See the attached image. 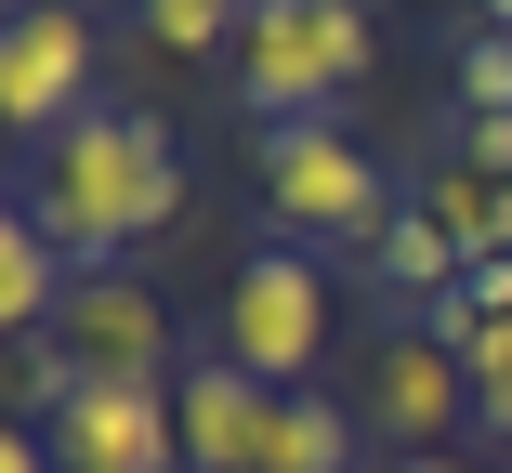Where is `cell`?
<instances>
[{
    "label": "cell",
    "instance_id": "10",
    "mask_svg": "<svg viewBox=\"0 0 512 473\" xmlns=\"http://www.w3.org/2000/svg\"><path fill=\"white\" fill-rule=\"evenodd\" d=\"M421 211L460 237V263H512V171H486V158L447 145V158L421 171Z\"/></svg>",
    "mask_w": 512,
    "mask_h": 473
},
{
    "label": "cell",
    "instance_id": "18",
    "mask_svg": "<svg viewBox=\"0 0 512 473\" xmlns=\"http://www.w3.org/2000/svg\"><path fill=\"white\" fill-rule=\"evenodd\" d=\"M486 27H499V40H512V0H486Z\"/></svg>",
    "mask_w": 512,
    "mask_h": 473
},
{
    "label": "cell",
    "instance_id": "1",
    "mask_svg": "<svg viewBox=\"0 0 512 473\" xmlns=\"http://www.w3.org/2000/svg\"><path fill=\"white\" fill-rule=\"evenodd\" d=\"M27 224L79 263V276H106L132 263L145 237L184 224V158L145 106H79L53 145H27Z\"/></svg>",
    "mask_w": 512,
    "mask_h": 473
},
{
    "label": "cell",
    "instance_id": "3",
    "mask_svg": "<svg viewBox=\"0 0 512 473\" xmlns=\"http://www.w3.org/2000/svg\"><path fill=\"white\" fill-rule=\"evenodd\" d=\"M263 198H276V224L316 250V237H394V184H381V158L355 145V132H329V119H263Z\"/></svg>",
    "mask_w": 512,
    "mask_h": 473
},
{
    "label": "cell",
    "instance_id": "5",
    "mask_svg": "<svg viewBox=\"0 0 512 473\" xmlns=\"http://www.w3.org/2000/svg\"><path fill=\"white\" fill-rule=\"evenodd\" d=\"M92 14L79 0H14V27H0V119H14L27 145H53L79 119V92H92Z\"/></svg>",
    "mask_w": 512,
    "mask_h": 473
},
{
    "label": "cell",
    "instance_id": "7",
    "mask_svg": "<svg viewBox=\"0 0 512 473\" xmlns=\"http://www.w3.org/2000/svg\"><path fill=\"white\" fill-rule=\"evenodd\" d=\"M368 421L394 434V460L447 447V434L473 421V355H460V329H381V355H368Z\"/></svg>",
    "mask_w": 512,
    "mask_h": 473
},
{
    "label": "cell",
    "instance_id": "2",
    "mask_svg": "<svg viewBox=\"0 0 512 473\" xmlns=\"http://www.w3.org/2000/svg\"><path fill=\"white\" fill-rule=\"evenodd\" d=\"M368 66H381L368 0H250V27H237V92H250L263 119H316V106H342Z\"/></svg>",
    "mask_w": 512,
    "mask_h": 473
},
{
    "label": "cell",
    "instance_id": "16",
    "mask_svg": "<svg viewBox=\"0 0 512 473\" xmlns=\"http://www.w3.org/2000/svg\"><path fill=\"white\" fill-rule=\"evenodd\" d=\"M0 473H66V460H53V434H0Z\"/></svg>",
    "mask_w": 512,
    "mask_h": 473
},
{
    "label": "cell",
    "instance_id": "17",
    "mask_svg": "<svg viewBox=\"0 0 512 473\" xmlns=\"http://www.w3.org/2000/svg\"><path fill=\"white\" fill-rule=\"evenodd\" d=\"M394 473H499V460H460V447H421V460H394Z\"/></svg>",
    "mask_w": 512,
    "mask_h": 473
},
{
    "label": "cell",
    "instance_id": "12",
    "mask_svg": "<svg viewBox=\"0 0 512 473\" xmlns=\"http://www.w3.org/2000/svg\"><path fill=\"white\" fill-rule=\"evenodd\" d=\"M368 263H381V290H434V303H460V276H473V263H460V237H447L421 198L394 211V237H381Z\"/></svg>",
    "mask_w": 512,
    "mask_h": 473
},
{
    "label": "cell",
    "instance_id": "13",
    "mask_svg": "<svg viewBox=\"0 0 512 473\" xmlns=\"http://www.w3.org/2000/svg\"><path fill=\"white\" fill-rule=\"evenodd\" d=\"M263 473H355V421H342V408H316V395H289V408H276Z\"/></svg>",
    "mask_w": 512,
    "mask_h": 473
},
{
    "label": "cell",
    "instance_id": "9",
    "mask_svg": "<svg viewBox=\"0 0 512 473\" xmlns=\"http://www.w3.org/2000/svg\"><path fill=\"white\" fill-rule=\"evenodd\" d=\"M184 473H263V447H276V382H250L237 355H211V368H184Z\"/></svg>",
    "mask_w": 512,
    "mask_h": 473
},
{
    "label": "cell",
    "instance_id": "14",
    "mask_svg": "<svg viewBox=\"0 0 512 473\" xmlns=\"http://www.w3.org/2000/svg\"><path fill=\"white\" fill-rule=\"evenodd\" d=\"M237 27H250V0H145V40H158L171 66H197V53H237Z\"/></svg>",
    "mask_w": 512,
    "mask_h": 473
},
{
    "label": "cell",
    "instance_id": "11",
    "mask_svg": "<svg viewBox=\"0 0 512 473\" xmlns=\"http://www.w3.org/2000/svg\"><path fill=\"white\" fill-rule=\"evenodd\" d=\"M66 290H79V263L14 211V224H0V329H14V342H40L53 316H66Z\"/></svg>",
    "mask_w": 512,
    "mask_h": 473
},
{
    "label": "cell",
    "instance_id": "6",
    "mask_svg": "<svg viewBox=\"0 0 512 473\" xmlns=\"http://www.w3.org/2000/svg\"><path fill=\"white\" fill-rule=\"evenodd\" d=\"M40 434H53L66 473H184V408H171V382H79Z\"/></svg>",
    "mask_w": 512,
    "mask_h": 473
},
{
    "label": "cell",
    "instance_id": "4",
    "mask_svg": "<svg viewBox=\"0 0 512 473\" xmlns=\"http://www.w3.org/2000/svg\"><path fill=\"white\" fill-rule=\"evenodd\" d=\"M224 355L250 382H276V395H302V368L329 355V276H316L302 237H276V250H250L224 276Z\"/></svg>",
    "mask_w": 512,
    "mask_h": 473
},
{
    "label": "cell",
    "instance_id": "8",
    "mask_svg": "<svg viewBox=\"0 0 512 473\" xmlns=\"http://www.w3.org/2000/svg\"><path fill=\"white\" fill-rule=\"evenodd\" d=\"M40 342H66L79 382H171V316H158L145 276H119V263H106V276H79L66 316H53Z\"/></svg>",
    "mask_w": 512,
    "mask_h": 473
},
{
    "label": "cell",
    "instance_id": "15",
    "mask_svg": "<svg viewBox=\"0 0 512 473\" xmlns=\"http://www.w3.org/2000/svg\"><path fill=\"white\" fill-rule=\"evenodd\" d=\"M460 355H473V421H499V434H512V316H473V329H460Z\"/></svg>",
    "mask_w": 512,
    "mask_h": 473
}]
</instances>
